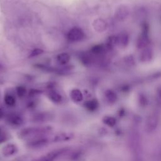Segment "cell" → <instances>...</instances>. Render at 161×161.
I'll return each mask as SVG.
<instances>
[{
  "mask_svg": "<svg viewBox=\"0 0 161 161\" xmlns=\"http://www.w3.org/2000/svg\"><path fill=\"white\" fill-rule=\"evenodd\" d=\"M48 139H47V138L42 136H37L32 139H30V140H29L26 143V146L29 148L37 149L45 147L48 143Z\"/></svg>",
  "mask_w": 161,
  "mask_h": 161,
  "instance_id": "2",
  "label": "cell"
},
{
  "mask_svg": "<svg viewBox=\"0 0 161 161\" xmlns=\"http://www.w3.org/2000/svg\"><path fill=\"white\" fill-rule=\"evenodd\" d=\"M0 134H1V129H0Z\"/></svg>",
  "mask_w": 161,
  "mask_h": 161,
  "instance_id": "22",
  "label": "cell"
},
{
  "mask_svg": "<svg viewBox=\"0 0 161 161\" xmlns=\"http://www.w3.org/2000/svg\"><path fill=\"white\" fill-rule=\"evenodd\" d=\"M48 127H26L20 130L18 136L21 139H32L33 138L40 136L42 133L49 131Z\"/></svg>",
  "mask_w": 161,
  "mask_h": 161,
  "instance_id": "1",
  "label": "cell"
},
{
  "mask_svg": "<svg viewBox=\"0 0 161 161\" xmlns=\"http://www.w3.org/2000/svg\"><path fill=\"white\" fill-rule=\"evenodd\" d=\"M33 161H42V160L40 159V158H36V159H35V160H33Z\"/></svg>",
  "mask_w": 161,
  "mask_h": 161,
  "instance_id": "21",
  "label": "cell"
},
{
  "mask_svg": "<svg viewBox=\"0 0 161 161\" xmlns=\"http://www.w3.org/2000/svg\"><path fill=\"white\" fill-rule=\"evenodd\" d=\"M6 121L9 124L14 126H19L23 125V119L18 114L15 113H11L6 117Z\"/></svg>",
  "mask_w": 161,
  "mask_h": 161,
  "instance_id": "5",
  "label": "cell"
},
{
  "mask_svg": "<svg viewBox=\"0 0 161 161\" xmlns=\"http://www.w3.org/2000/svg\"><path fill=\"white\" fill-rule=\"evenodd\" d=\"M40 91L38 90H36V89H31L30 90V91L29 92V95L30 96H34L35 95H37L38 94Z\"/></svg>",
  "mask_w": 161,
  "mask_h": 161,
  "instance_id": "18",
  "label": "cell"
},
{
  "mask_svg": "<svg viewBox=\"0 0 161 161\" xmlns=\"http://www.w3.org/2000/svg\"><path fill=\"white\" fill-rule=\"evenodd\" d=\"M65 151V148L53 150L40 157L42 161H54Z\"/></svg>",
  "mask_w": 161,
  "mask_h": 161,
  "instance_id": "4",
  "label": "cell"
},
{
  "mask_svg": "<svg viewBox=\"0 0 161 161\" xmlns=\"http://www.w3.org/2000/svg\"><path fill=\"white\" fill-rule=\"evenodd\" d=\"M103 47L102 45H96L95 46H94L92 49H91V51L92 52V53H96V54H97V53H99L102 52L103 50Z\"/></svg>",
  "mask_w": 161,
  "mask_h": 161,
  "instance_id": "16",
  "label": "cell"
},
{
  "mask_svg": "<svg viewBox=\"0 0 161 161\" xmlns=\"http://www.w3.org/2000/svg\"><path fill=\"white\" fill-rule=\"evenodd\" d=\"M70 97L75 103H80L83 100L82 92L78 89H74L70 92Z\"/></svg>",
  "mask_w": 161,
  "mask_h": 161,
  "instance_id": "8",
  "label": "cell"
},
{
  "mask_svg": "<svg viewBox=\"0 0 161 161\" xmlns=\"http://www.w3.org/2000/svg\"><path fill=\"white\" fill-rule=\"evenodd\" d=\"M74 136V135L70 133H61L56 135L53 138V142H62L70 140Z\"/></svg>",
  "mask_w": 161,
  "mask_h": 161,
  "instance_id": "9",
  "label": "cell"
},
{
  "mask_svg": "<svg viewBox=\"0 0 161 161\" xmlns=\"http://www.w3.org/2000/svg\"><path fill=\"white\" fill-rule=\"evenodd\" d=\"M6 136L3 134H0V143L4 142L6 140Z\"/></svg>",
  "mask_w": 161,
  "mask_h": 161,
  "instance_id": "19",
  "label": "cell"
},
{
  "mask_svg": "<svg viewBox=\"0 0 161 161\" xmlns=\"http://www.w3.org/2000/svg\"><path fill=\"white\" fill-rule=\"evenodd\" d=\"M48 97L54 103L59 104L62 101V96L54 89H50L47 92Z\"/></svg>",
  "mask_w": 161,
  "mask_h": 161,
  "instance_id": "7",
  "label": "cell"
},
{
  "mask_svg": "<svg viewBox=\"0 0 161 161\" xmlns=\"http://www.w3.org/2000/svg\"><path fill=\"white\" fill-rule=\"evenodd\" d=\"M80 60L82 63L84 65H87L89 63V58L86 55H83L80 57Z\"/></svg>",
  "mask_w": 161,
  "mask_h": 161,
  "instance_id": "17",
  "label": "cell"
},
{
  "mask_svg": "<svg viewBox=\"0 0 161 161\" xmlns=\"http://www.w3.org/2000/svg\"><path fill=\"white\" fill-rule=\"evenodd\" d=\"M16 91L19 97H23L26 94V90L25 87L21 86H17L16 88Z\"/></svg>",
  "mask_w": 161,
  "mask_h": 161,
  "instance_id": "14",
  "label": "cell"
},
{
  "mask_svg": "<svg viewBox=\"0 0 161 161\" xmlns=\"http://www.w3.org/2000/svg\"><path fill=\"white\" fill-rule=\"evenodd\" d=\"M84 33L82 29L78 27L72 28L67 33V38L69 42H78L84 38Z\"/></svg>",
  "mask_w": 161,
  "mask_h": 161,
  "instance_id": "3",
  "label": "cell"
},
{
  "mask_svg": "<svg viewBox=\"0 0 161 161\" xmlns=\"http://www.w3.org/2000/svg\"><path fill=\"white\" fill-rule=\"evenodd\" d=\"M43 50H42L41 48H35L34 50H33L30 55H29V57H36V56H38L42 53H43Z\"/></svg>",
  "mask_w": 161,
  "mask_h": 161,
  "instance_id": "15",
  "label": "cell"
},
{
  "mask_svg": "<svg viewBox=\"0 0 161 161\" xmlns=\"http://www.w3.org/2000/svg\"><path fill=\"white\" fill-rule=\"evenodd\" d=\"M18 151V148L13 143H8L2 149V153L5 157H10L14 155Z\"/></svg>",
  "mask_w": 161,
  "mask_h": 161,
  "instance_id": "6",
  "label": "cell"
},
{
  "mask_svg": "<svg viewBox=\"0 0 161 161\" xmlns=\"http://www.w3.org/2000/svg\"><path fill=\"white\" fill-rule=\"evenodd\" d=\"M70 59V55L67 53H61L57 56V60L61 65L66 64L69 62Z\"/></svg>",
  "mask_w": 161,
  "mask_h": 161,
  "instance_id": "12",
  "label": "cell"
},
{
  "mask_svg": "<svg viewBox=\"0 0 161 161\" xmlns=\"http://www.w3.org/2000/svg\"><path fill=\"white\" fill-rule=\"evenodd\" d=\"M84 106L87 111H94L98 107V102L95 99L88 100L84 103Z\"/></svg>",
  "mask_w": 161,
  "mask_h": 161,
  "instance_id": "10",
  "label": "cell"
},
{
  "mask_svg": "<svg viewBox=\"0 0 161 161\" xmlns=\"http://www.w3.org/2000/svg\"><path fill=\"white\" fill-rule=\"evenodd\" d=\"M94 28L98 32L103 31L106 28V22L102 19H97L93 23Z\"/></svg>",
  "mask_w": 161,
  "mask_h": 161,
  "instance_id": "11",
  "label": "cell"
},
{
  "mask_svg": "<svg viewBox=\"0 0 161 161\" xmlns=\"http://www.w3.org/2000/svg\"><path fill=\"white\" fill-rule=\"evenodd\" d=\"M4 101L8 106H13L16 104L15 98L11 94H6L4 97Z\"/></svg>",
  "mask_w": 161,
  "mask_h": 161,
  "instance_id": "13",
  "label": "cell"
},
{
  "mask_svg": "<svg viewBox=\"0 0 161 161\" xmlns=\"http://www.w3.org/2000/svg\"><path fill=\"white\" fill-rule=\"evenodd\" d=\"M4 116V112H3V110L0 108V119L3 117Z\"/></svg>",
  "mask_w": 161,
  "mask_h": 161,
  "instance_id": "20",
  "label": "cell"
}]
</instances>
